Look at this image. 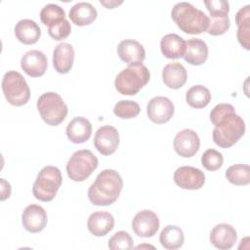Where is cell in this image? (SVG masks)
Segmentation results:
<instances>
[{
  "label": "cell",
  "instance_id": "obj_22",
  "mask_svg": "<svg viewBox=\"0 0 250 250\" xmlns=\"http://www.w3.org/2000/svg\"><path fill=\"white\" fill-rule=\"evenodd\" d=\"M14 31L17 39L25 45L35 44L41 36V29L39 25L29 19L19 21L15 25Z\"/></svg>",
  "mask_w": 250,
  "mask_h": 250
},
{
  "label": "cell",
  "instance_id": "obj_10",
  "mask_svg": "<svg viewBox=\"0 0 250 250\" xmlns=\"http://www.w3.org/2000/svg\"><path fill=\"white\" fill-rule=\"evenodd\" d=\"M174 111L175 108L171 100L162 96L152 98L146 105L148 118L156 124L168 122L173 117Z\"/></svg>",
  "mask_w": 250,
  "mask_h": 250
},
{
  "label": "cell",
  "instance_id": "obj_36",
  "mask_svg": "<svg viewBox=\"0 0 250 250\" xmlns=\"http://www.w3.org/2000/svg\"><path fill=\"white\" fill-rule=\"evenodd\" d=\"M212 21L209 22L207 32L212 36H218L224 34L230 26L229 16L221 18H211Z\"/></svg>",
  "mask_w": 250,
  "mask_h": 250
},
{
  "label": "cell",
  "instance_id": "obj_28",
  "mask_svg": "<svg viewBox=\"0 0 250 250\" xmlns=\"http://www.w3.org/2000/svg\"><path fill=\"white\" fill-rule=\"evenodd\" d=\"M186 101L193 108H203L210 103L211 94L205 86L194 85L187 91Z\"/></svg>",
  "mask_w": 250,
  "mask_h": 250
},
{
  "label": "cell",
  "instance_id": "obj_25",
  "mask_svg": "<svg viewBox=\"0 0 250 250\" xmlns=\"http://www.w3.org/2000/svg\"><path fill=\"white\" fill-rule=\"evenodd\" d=\"M208 58V46L199 38H190L187 41L184 59L192 65H200Z\"/></svg>",
  "mask_w": 250,
  "mask_h": 250
},
{
  "label": "cell",
  "instance_id": "obj_33",
  "mask_svg": "<svg viewBox=\"0 0 250 250\" xmlns=\"http://www.w3.org/2000/svg\"><path fill=\"white\" fill-rule=\"evenodd\" d=\"M224 157L222 153L216 149L209 148L205 150L201 156V164L208 171H216L223 165Z\"/></svg>",
  "mask_w": 250,
  "mask_h": 250
},
{
  "label": "cell",
  "instance_id": "obj_1",
  "mask_svg": "<svg viewBox=\"0 0 250 250\" xmlns=\"http://www.w3.org/2000/svg\"><path fill=\"white\" fill-rule=\"evenodd\" d=\"M210 120L215 126L212 137L214 143L223 148L232 146L245 133V123L229 104H219L210 112Z\"/></svg>",
  "mask_w": 250,
  "mask_h": 250
},
{
  "label": "cell",
  "instance_id": "obj_15",
  "mask_svg": "<svg viewBox=\"0 0 250 250\" xmlns=\"http://www.w3.org/2000/svg\"><path fill=\"white\" fill-rule=\"evenodd\" d=\"M21 66L30 77H39L46 72L48 60L43 52L39 50H30L22 56Z\"/></svg>",
  "mask_w": 250,
  "mask_h": 250
},
{
  "label": "cell",
  "instance_id": "obj_17",
  "mask_svg": "<svg viewBox=\"0 0 250 250\" xmlns=\"http://www.w3.org/2000/svg\"><path fill=\"white\" fill-rule=\"evenodd\" d=\"M74 62V49L69 43H60L53 51V65L61 74L69 72Z\"/></svg>",
  "mask_w": 250,
  "mask_h": 250
},
{
  "label": "cell",
  "instance_id": "obj_31",
  "mask_svg": "<svg viewBox=\"0 0 250 250\" xmlns=\"http://www.w3.org/2000/svg\"><path fill=\"white\" fill-rule=\"evenodd\" d=\"M141 111L140 105L138 103L130 100H123L117 102L114 105L113 113L122 119H131L136 117Z\"/></svg>",
  "mask_w": 250,
  "mask_h": 250
},
{
  "label": "cell",
  "instance_id": "obj_20",
  "mask_svg": "<svg viewBox=\"0 0 250 250\" xmlns=\"http://www.w3.org/2000/svg\"><path fill=\"white\" fill-rule=\"evenodd\" d=\"M114 227V218L109 212L97 211L92 213L87 221L89 231L95 236L107 234Z\"/></svg>",
  "mask_w": 250,
  "mask_h": 250
},
{
  "label": "cell",
  "instance_id": "obj_30",
  "mask_svg": "<svg viewBox=\"0 0 250 250\" xmlns=\"http://www.w3.org/2000/svg\"><path fill=\"white\" fill-rule=\"evenodd\" d=\"M65 19L64 10L57 4H48L40 12V20L48 27L53 26Z\"/></svg>",
  "mask_w": 250,
  "mask_h": 250
},
{
  "label": "cell",
  "instance_id": "obj_23",
  "mask_svg": "<svg viewBox=\"0 0 250 250\" xmlns=\"http://www.w3.org/2000/svg\"><path fill=\"white\" fill-rule=\"evenodd\" d=\"M187 41L176 33H168L160 41V49L167 59H180L186 53Z\"/></svg>",
  "mask_w": 250,
  "mask_h": 250
},
{
  "label": "cell",
  "instance_id": "obj_5",
  "mask_svg": "<svg viewBox=\"0 0 250 250\" xmlns=\"http://www.w3.org/2000/svg\"><path fill=\"white\" fill-rule=\"evenodd\" d=\"M62 182V173L56 166L43 167L33 184L32 192L36 199L48 202L55 198Z\"/></svg>",
  "mask_w": 250,
  "mask_h": 250
},
{
  "label": "cell",
  "instance_id": "obj_11",
  "mask_svg": "<svg viewBox=\"0 0 250 250\" xmlns=\"http://www.w3.org/2000/svg\"><path fill=\"white\" fill-rule=\"evenodd\" d=\"M173 146L177 154L184 158L192 157L196 154L200 146V140L195 131L184 129L175 136Z\"/></svg>",
  "mask_w": 250,
  "mask_h": 250
},
{
  "label": "cell",
  "instance_id": "obj_2",
  "mask_svg": "<svg viewBox=\"0 0 250 250\" xmlns=\"http://www.w3.org/2000/svg\"><path fill=\"white\" fill-rule=\"evenodd\" d=\"M123 180L113 169L103 170L88 189V198L96 206H108L120 195Z\"/></svg>",
  "mask_w": 250,
  "mask_h": 250
},
{
  "label": "cell",
  "instance_id": "obj_34",
  "mask_svg": "<svg viewBox=\"0 0 250 250\" xmlns=\"http://www.w3.org/2000/svg\"><path fill=\"white\" fill-rule=\"evenodd\" d=\"M211 18L227 17L229 12V4L226 0H206L204 1Z\"/></svg>",
  "mask_w": 250,
  "mask_h": 250
},
{
  "label": "cell",
  "instance_id": "obj_37",
  "mask_svg": "<svg viewBox=\"0 0 250 250\" xmlns=\"http://www.w3.org/2000/svg\"><path fill=\"white\" fill-rule=\"evenodd\" d=\"M1 183V200H5L10 197L11 195V186L8 182H6L4 179H0Z\"/></svg>",
  "mask_w": 250,
  "mask_h": 250
},
{
  "label": "cell",
  "instance_id": "obj_24",
  "mask_svg": "<svg viewBox=\"0 0 250 250\" xmlns=\"http://www.w3.org/2000/svg\"><path fill=\"white\" fill-rule=\"evenodd\" d=\"M97 16L96 8L89 2L76 3L70 8L68 14L70 21L78 26L91 24L97 19Z\"/></svg>",
  "mask_w": 250,
  "mask_h": 250
},
{
  "label": "cell",
  "instance_id": "obj_13",
  "mask_svg": "<svg viewBox=\"0 0 250 250\" xmlns=\"http://www.w3.org/2000/svg\"><path fill=\"white\" fill-rule=\"evenodd\" d=\"M132 229L140 237H151L159 229L158 216L150 210H142L135 215Z\"/></svg>",
  "mask_w": 250,
  "mask_h": 250
},
{
  "label": "cell",
  "instance_id": "obj_27",
  "mask_svg": "<svg viewBox=\"0 0 250 250\" xmlns=\"http://www.w3.org/2000/svg\"><path fill=\"white\" fill-rule=\"evenodd\" d=\"M185 240L183 230L175 226V225H168L166 226L160 232L159 241L167 250H175L179 249L183 246Z\"/></svg>",
  "mask_w": 250,
  "mask_h": 250
},
{
  "label": "cell",
  "instance_id": "obj_16",
  "mask_svg": "<svg viewBox=\"0 0 250 250\" xmlns=\"http://www.w3.org/2000/svg\"><path fill=\"white\" fill-rule=\"evenodd\" d=\"M210 242L214 247L220 250L230 249L237 239L235 229L229 224H218L210 232Z\"/></svg>",
  "mask_w": 250,
  "mask_h": 250
},
{
  "label": "cell",
  "instance_id": "obj_19",
  "mask_svg": "<svg viewBox=\"0 0 250 250\" xmlns=\"http://www.w3.org/2000/svg\"><path fill=\"white\" fill-rule=\"evenodd\" d=\"M92 135V124L82 116L74 117L66 127V137L73 144H83Z\"/></svg>",
  "mask_w": 250,
  "mask_h": 250
},
{
  "label": "cell",
  "instance_id": "obj_12",
  "mask_svg": "<svg viewBox=\"0 0 250 250\" xmlns=\"http://www.w3.org/2000/svg\"><path fill=\"white\" fill-rule=\"evenodd\" d=\"M94 145L103 155H110L115 152L119 145L118 131L110 125L100 127L94 137Z\"/></svg>",
  "mask_w": 250,
  "mask_h": 250
},
{
  "label": "cell",
  "instance_id": "obj_26",
  "mask_svg": "<svg viewBox=\"0 0 250 250\" xmlns=\"http://www.w3.org/2000/svg\"><path fill=\"white\" fill-rule=\"evenodd\" d=\"M235 23L237 29V40L246 50H249L250 40V5L240 8L235 15Z\"/></svg>",
  "mask_w": 250,
  "mask_h": 250
},
{
  "label": "cell",
  "instance_id": "obj_6",
  "mask_svg": "<svg viewBox=\"0 0 250 250\" xmlns=\"http://www.w3.org/2000/svg\"><path fill=\"white\" fill-rule=\"evenodd\" d=\"M36 106L41 118L50 126H58L67 115V105L55 92L42 94L37 100Z\"/></svg>",
  "mask_w": 250,
  "mask_h": 250
},
{
  "label": "cell",
  "instance_id": "obj_35",
  "mask_svg": "<svg viewBox=\"0 0 250 250\" xmlns=\"http://www.w3.org/2000/svg\"><path fill=\"white\" fill-rule=\"evenodd\" d=\"M71 32V25L69 23V21L64 19L63 21H62L61 22L48 27V33L49 35L57 41H61L63 40L65 38H67L69 36Z\"/></svg>",
  "mask_w": 250,
  "mask_h": 250
},
{
  "label": "cell",
  "instance_id": "obj_4",
  "mask_svg": "<svg viewBox=\"0 0 250 250\" xmlns=\"http://www.w3.org/2000/svg\"><path fill=\"white\" fill-rule=\"evenodd\" d=\"M149 78L148 68L143 62H135L129 64L117 74L114 86L121 95L134 96L148 83Z\"/></svg>",
  "mask_w": 250,
  "mask_h": 250
},
{
  "label": "cell",
  "instance_id": "obj_32",
  "mask_svg": "<svg viewBox=\"0 0 250 250\" xmlns=\"http://www.w3.org/2000/svg\"><path fill=\"white\" fill-rule=\"evenodd\" d=\"M107 246L111 250H130L134 247V241L127 231L119 230L109 238Z\"/></svg>",
  "mask_w": 250,
  "mask_h": 250
},
{
  "label": "cell",
  "instance_id": "obj_18",
  "mask_svg": "<svg viewBox=\"0 0 250 250\" xmlns=\"http://www.w3.org/2000/svg\"><path fill=\"white\" fill-rule=\"evenodd\" d=\"M117 54L120 60L128 64L143 62L146 59L144 46L134 39L122 40L117 47Z\"/></svg>",
  "mask_w": 250,
  "mask_h": 250
},
{
  "label": "cell",
  "instance_id": "obj_8",
  "mask_svg": "<svg viewBox=\"0 0 250 250\" xmlns=\"http://www.w3.org/2000/svg\"><path fill=\"white\" fill-rule=\"evenodd\" d=\"M99 160L89 149L74 151L66 164V173L70 180L83 182L97 169Z\"/></svg>",
  "mask_w": 250,
  "mask_h": 250
},
{
  "label": "cell",
  "instance_id": "obj_7",
  "mask_svg": "<svg viewBox=\"0 0 250 250\" xmlns=\"http://www.w3.org/2000/svg\"><path fill=\"white\" fill-rule=\"evenodd\" d=\"M2 91L8 103L15 106L25 104L30 98V89L24 77L16 70L6 72L2 79Z\"/></svg>",
  "mask_w": 250,
  "mask_h": 250
},
{
  "label": "cell",
  "instance_id": "obj_29",
  "mask_svg": "<svg viewBox=\"0 0 250 250\" xmlns=\"http://www.w3.org/2000/svg\"><path fill=\"white\" fill-rule=\"evenodd\" d=\"M227 180L235 186H246L250 183V167L248 164H234L226 171Z\"/></svg>",
  "mask_w": 250,
  "mask_h": 250
},
{
  "label": "cell",
  "instance_id": "obj_38",
  "mask_svg": "<svg viewBox=\"0 0 250 250\" xmlns=\"http://www.w3.org/2000/svg\"><path fill=\"white\" fill-rule=\"evenodd\" d=\"M100 3L102 5H104V7H106L107 9H113L119 5H121L123 3V1H116V0H110V1H104V0H101Z\"/></svg>",
  "mask_w": 250,
  "mask_h": 250
},
{
  "label": "cell",
  "instance_id": "obj_21",
  "mask_svg": "<svg viewBox=\"0 0 250 250\" xmlns=\"http://www.w3.org/2000/svg\"><path fill=\"white\" fill-rule=\"evenodd\" d=\"M188 73L185 66L177 62L167 63L162 70V80L170 89H180L185 85Z\"/></svg>",
  "mask_w": 250,
  "mask_h": 250
},
{
  "label": "cell",
  "instance_id": "obj_9",
  "mask_svg": "<svg viewBox=\"0 0 250 250\" xmlns=\"http://www.w3.org/2000/svg\"><path fill=\"white\" fill-rule=\"evenodd\" d=\"M175 184L183 189H199L205 184L204 173L192 166H182L174 173Z\"/></svg>",
  "mask_w": 250,
  "mask_h": 250
},
{
  "label": "cell",
  "instance_id": "obj_14",
  "mask_svg": "<svg viewBox=\"0 0 250 250\" xmlns=\"http://www.w3.org/2000/svg\"><path fill=\"white\" fill-rule=\"evenodd\" d=\"M48 222V217L45 209L37 204L26 206L21 215V223L25 230L36 233L42 231Z\"/></svg>",
  "mask_w": 250,
  "mask_h": 250
},
{
  "label": "cell",
  "instance_id": "obj_3",
  "mask_svg": "<svg viewBox=\"0 0 250 250\" xmlns=\"http://www.w3.org/2000/svg\"><path fill=\"white\" fill-rule=\"evenodd\" d=\"M171 18L177 26L188 34H200L207 31L210 19L201 10L188 2H179L171 11Z\"/></svg>",
  "mask_w": 250,
  "mask_h": 250
}]
</instances>
